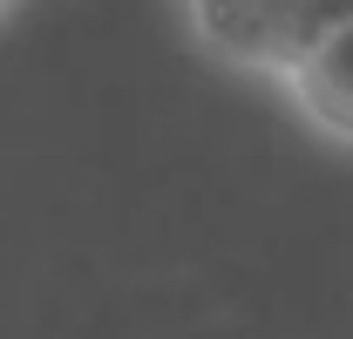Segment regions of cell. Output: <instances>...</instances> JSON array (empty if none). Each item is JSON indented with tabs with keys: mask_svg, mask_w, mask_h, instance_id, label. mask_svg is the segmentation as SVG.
Masks as SVG:
<instances>
[{
	"mask_svg": "<svg viewBox=\"0 0 353 339\" xmlns=\"http://www.w3.org/2000/svg\"><path fill=\"white\" fill-rule=\"evenodd\" d=\"M333 7L340 0H190L204 41L224 48L245 68H272V75L299 54V41H306Z\"/></svg>",
	"mask_w": 353,
	"mask_h": 339,
	"instance_id": "obj_1",
	"label": "cell"
},
{
	"mask_svg": "<svg viewBox=\"0 0 353 339\" xmlns=\"http://www.w3.org/2000/svg\"><path fill=\"white\" fill-rule=\"evenodd\" d=\"M279 82L312 129H326L333 143H353V0H340L299 41V54L279 68Z\"/></svg>",
	"mask_w": 353,
	"mask_h": 339,
	"instance_id": "obj_2",
	"label": "cell"
},
{
	"mask_svg": "<svg viewBox=\"0 0 353 339\" xmlns=\"http://www.w3.org/2000/svg\"><path fill=\"white\" fill-rule=\"evenodd\" d=\"M7 7H14V0H0V14H7Z\"/></svg>",
	"mask_w": 353,
	"mask_h": 339,
	"instance_id": "obj_3",
	"label": "cell"
}]
</instances>
